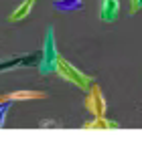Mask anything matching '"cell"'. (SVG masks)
Listing matches in <instances>:
<instances>
[{
  "label": "cell",
  "mask_w": 142,
  "mask_h": 145,
  "mask_svg": "<svg viewBox=\"0 0 142 145\" xmlns=\"http://www.w3.org/2000/svg\"><path fill=\"white\" fill-rule=\"evenodd\" d=\"M57 59H59V50H57V42H55V28L49 26L45 32L43 50H41V59H39V72L41 75H55Z\"/></svg>",
  "instance_id": "6da1fadb"
},
{
  "label": "cell",
  "mask_w": 142,
  "mask_h": 145,
  "mask_svg": "<svg viewBox=\"0 0 142 145\" xmlns=\"http://www.w3.org/2000/svg\"><path fill=\"white\" fill-rule=\"evenodd\" d=\"M55 75H59L61 79H65L69 83H73L81 91H90V87L94 85V79L90 75H85L83 71H79L77 67H73L69 61H65L61 54H59V59H57V71H55Z\"/></svg>",
  "instance_id": "7a4b0ae2"
},
{
  "label": "cell",
  "mask_w": 142,
  "mask_h": 145,
  "mask_svg": "<svg viewBox=\"0 0 142 145\" xmlns=\"http://www.w3.org/2000/svg\"><path fill=\"white\" fill-rule=\"evenodd\" d=\"M85 109L92 113V117H104L106 111H108V103L104 99L102 89L94 83L87 91V99H85Z\"/></svg>",
  "instance_id": "3957f363"
},
{
  "label": "cell",
  "mask_w": 142,
  "mask_h": 145,
  "mask_svg": "<svg viewBox=\"0 0 142 145\" xmlns=\"http://www.w3.org/2000/svg\"><path fill=\"white\" fill-rule=\"evenodd\" d=\"M37 57H41V52H33V54H25V57H14V59H8V61H4V63H0V72H2V71H8V69L31 67V65H35Z\"/></svg>",
  "instance_id": "277c9868"
},
{
  "label": "cell",
  "mask_w": 142,
  "mask_h": 145,
  "mask_svg": "<svg viewBox=\"0 0 142 145\" xmlns=\"http://www.w3.org/2000/svg\"><path fill=\"white\" fill-rule=\"evenodd\" d=\"M120 12V2L118 0H102V8H100V18L104 22H114Z\"/></svg>",
  "instance_id": "5b68a950"
},
{
  "label": "cell",
  "mask_w": 142,
  "mask_h": 145,
  "mask_svg": "<svg viewBox=\"0 0 142 145\" xmlns=\"http://www.w3.org/2000/svg\"><path fill=\"white\" fill-rule=\"evenodd\" d=\"M47 95L43 91H14V93H8L4 95L6 101L14 103V101H31V99H45Z\"/></svg>",
  "instance_id": "8992f818"
},
{
  "label": "cell",
  "mask_w": 142,
  "mask_h": 145,
  "mask_svg": "<svg viewBox=\"0 0 142 145\" xmlns=\"http://www.w3.org/2000/svg\"><path fill=\"white\" fill-rule=\"evenodd\" d=\"M35 2H37V0H25L21 6H16V8L10 12L8 20H10V22H19V20H23V18H27V16L31 14V10H33Z\"/></svg>",
  "instance_id": "52a82bcc"
},
{
  "label": "cell",
  "mask_w": 142,
  "mask_h": 145,
  "mask_svg": "<svg viewBox=\"0 0 142 145\" xmlns=\"http://www.w3.org/2000/svg\"><path fill=\"white\" fill-rule=\"evenodd\" d=\"M116 127H118L116 121H108L104 115V117H94L92 121H87L83 125V129H116Z\"/></svg>",
  "instance_id": "ba28073f"
},
{
  "label": "cell",
  "mask_w": 142,
  "mask_h": 145,
  "mask_svg": "<svg viewBox=\"0 0 142 145\" xmlns=\"http://www.w3.org/2000/svg\"><path fill=\"white\" fill-rule=\"evenodd\" d=\"M53 6L61 12H73L83 6V0H53Z\"/></svg>",
  "instance_id": "9c48e42d"
},
{
  "label": "cell",
  "mask_w": 142,
  "mask_h": 145,
  "mask_svg": "<svg viewBox=\"0 0 142 145\" xmlns=\"http://www.w3.org/2000/svg\"><path fill=\"white\" fill-rule=\"evenodd\" d=\"M8 109H10V101H2L0 103V127L4 125V119H6V113H8Z\"/></svg>",
  "instance_id": "30bf717a"
},
{
  "label": "cell",
  "mask_w": 142,
  "mask_h": 145,
  "mask_svg": "<svg viewBox=\"0 0 142 145\" xmlns=\"http://www.w3.org/2000/svg\"><path fill=\"white\" fill-rule=\"evenodd\" d=\"M130 2H132V10H130V12L136 14V12L142 8V0H130Z\"/></svg>",
  "instance_id": "8fae6325"
}]
</instances>
